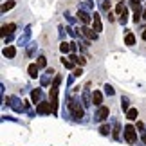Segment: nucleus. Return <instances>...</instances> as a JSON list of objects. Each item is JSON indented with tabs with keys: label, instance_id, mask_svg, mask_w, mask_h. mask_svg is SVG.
<instances>
[{
	"label": "nucleus",
	"instance_id": "nucleus-1",
	"mask_svg": "<svg viewBox=\"0 0 146 146\" xmlns=\"http://www.w3.org/2000/svg\"><path fill=\"white\" fill-rule=\"evenodd\" d=\"M67 108H69V112L72 114L74 121H81L83 115H85V112H83V105L78 99H69V101H67Z\"/></svg>",
	"mask_w": 146,
	"mask_h": 146
},
{
	"label": "nucleus",
	"instance_id": "nucleus-2",
	"mask_svg": "<svg viewBox=\"0 0 146 146\" xmlns=\"http://www.w3.org/2000/svg\"><path fill=\"white\" fill-rule=\"evenodd\" d=\"M60 83H61V76H54V81L50 85V105H52V112L56 114L58 110V90H60Z\"/></svg>",
	"mask_w": 146,
	"mask_h": 146
},
{
	"label": "nucleus",
	"instance_id": "nucleus-3",
	"mask_svg": "<svg viewBox=\"0 0 146 146\" xmlns=\"http://www.w3.org/2000/svg\"><path fill=\"white\" fill-rule=\"evenodd\" d=\"M125 141L128 144H135L137 143V128L135 126H132V125L125 126Z\"/></svg>",
	"mask_w": 146,
	"mask_h": 146
},
{
	"label": "nucleus",
	"instance_id": "nucleus-4",
	"mask_svg": "<svg viewBox=\"0 0 146 146\" xmlns=\"http://www.w3.org/2000/svg\"><path fill=\"white\" fill-rule=\"evenodd\" d=\"M31 35H33V27L31 25H25L24 35L18 38V45H22V47H27V45H29V43H31Z\"/></svg>",
	"mask_w": 146,
	"mask_h": 146
},
{
	"label": "nucleus",
	"instance_id": "nucleus-5",
	"mask_svg": "<svg viewBox=\"0 0 146 146\" xmlns=\"http://www.w3.org/2000/svg\"><path fill=\"white\" fill-rule=\"evenodd\" d=\"M9 106H11L15 112H18V114H22V112L25 110V106L22 105V99L16 98V96H11V98H9Z\"/></svg>",
	"mask_w": 146,
	"mask_h": 146
},
{
	"label": "nucleus",
	"instance_id": "nucleus-6",
	"mask_svg": "<svg viewBox=\"0 0 146 146\" xmlns=\"http://www.w3.org/2000/svg\"><path fill=\"white\" fill-rule=\"evenodd\" d=\"M52 112V105L47 103V101H42V103L36 105V114H42V115H47Z\"/></svg>",
	"mask_w": 146,
	"mask_h": 146
},
{
	"label": "nucleus",
	"instance_id": "nucleus-7",
	"mask_svg": "<svg viewBox=\"0 0 146 146\" xmlns=\"http://www.w3.org/2000/svg\"><path fill=\"white\" fill-rule=\"evenodd\" d=\"M78 20H80L83 25H90L92 24L90 13H88V11H83V9H78Z\"/></svg>",
	"mask_w": 146,
	"mask_h": 146
},
{
	"label": "nucleus",
	"instance_id": "nucleus-8",
	"mask_svg": "<svg viewBox=\"0 0 146 146\" xmlns=\"http://www.w3.org/2000/svg\"><path fill=\"white\" fill-rule=\"evenodd\" d=\"M80 31H81V35L85 36L87 40H90V42H92V40H98V33L94 31V29H90V27H88V25H83Z\"/></svg>",
	"mask_w": 146,
	"mask_h": 146
},
{
	"label": "nucleus",
	"instance_id": "nucleus-9",
	"mask_svg": "<svg viewBox=\"0 0 146 146\" xmlns=\"http://www.w3.org/2000/svg\"><path fill=\"white\" fill-rule=\"evenodd\" d=\"M56 74V72L52 70V69H47L45 70V74H42V78H40V83H42V87H47V85H50V80H52V76Z\"/></svg>",
	"mask_w": 146,
	"mask_h": 146
},
{
	"label": "nucleus",
	"instance_id": "nucleus-10",
	"mask_svg": "<svg viewBox=\"0 0 146 146\" xmlns=\"http://www.w3.org/2000/svg\"><path fill=\"white\" fill-rule=\"evenodd\" d=\"M106 117H108V106H98V112H96V117L94 119L96 121H106Z\"/></svg>",
	"mask_w": 146,
	"mask_h": 146
},
{
	"label": "nucleus",
	"instance_id": "nucleus-11",
	"mask_svg": "<svg viewBox=\"0 0 146 146\" xmlns=\"http://www.w3.org/2000/svg\"><path fill=\"white\" fill-rule=\"evenodd\" d=\"M81 101H83V106L88 108V106L92 105V96H90V90H88V87H85V90L81 94Z\"/></svg>",
	"mask_w": 146,
	"mask_h": 146
},
{
	"label": "nucleus",
	"instance_id": "nucleus-12",
	"mask_svg": "<svg viewBox=\"0 0 146 146\" xmlns=\"http://www.w3.org/2000/svg\"><path fill=\"white\" fill-rule=\"evenodd\" d=\"M92 25H94V31H96V33H101V31H103V24H101L99 13H94V15H92Z\"/></svg>",
	"mask_w": 146,
	"mask_h": 146
},
{
	"label": "nucleus",
	"instance_id": "nucleus-13",
	"mask_svg": "<svg viewBox=\"0 0 146 146\" xmlns=\"http://www.w3.org/2000/svg\"><path fill=\"white\" fill-rule=\"evenodd\" d=\"M92 105L103 106V94H101L99 90H94V92H92Z\"/></svg>",
	"mask_w": 146,
	"mask_h": 146
},
{
	"label": "nucleus",
	"instance_id": "nucleus-14",
	"mask_svg": "<svg viewBox=\"0 0 146 146\" xmlns=\"http://www.w3.org/2000/svg\"><path fill=\"white\" fill-rule=\"evenodd\" d=\"M38 70H40V67H38L36 63H31L29 67H27V74H29V78H33V80H36V78L40 76Z\"/></svg>",
	"mask_w": 146,
	"mask_h": 146
},
{
	"label": "nucleus",
	"instance_id": "nucleus-15",
	"mask_svg": "<svg viewBox=\"0 0 146 146\" xmlns=\"http://www.w3.org/2000/svg\"><path fill=\"white\" fill-rule=\"evenodd\" d=\"M42 98H43V92H42V88H35V90L31 92V99H33V103H42Z\"/></svg>",
	"mask_w": 146,
	"mask_h": 146
},
{
	"label": "nucleus",
	"instance_id": "nucleus-16",
	"mask_svg": "<svg viewBox=\"0 0 146 146\" xmlns=\"http://www.w3.org/2000/svg\"><path fill=\"white\" fill-rule=\"evenodd\" d=\"M137 130H139V137H141V141H143L144 146H146V126H144V123H143V121H139V123H137Z\"/></svg>",
	"mask_w": 146,
	"mask_h": 146
},
{
	"label": "nucleus",
	"instance_id": "nucleus-17",
	"mask_svg": "<svg viewBox=\"0 0 146 146\" xmlns=\"http://www.w3.org/2000/svg\"><path fill=\"white\" fill-rule=\"evenodd\" d=\"M16 29V24H7V25H2V36L5 38L7 35H13V31Z\"/></svg>",
	"mask_w": 146,
	"mask_h": 146
},
{
	"label": "nucleus",
	"instance_id": "nucleus-18",
	"mask_svg": "<svg viewBox=\"0 0 146 146\" xmlns=\"http://www.w3.org/2000/svg\"><path fill=\"white\" fill-rule=\"evenodd\" d=\"M69 60H70V61H72V63H74V65H80V67H81V65H85V60H83L81 56H78L76 52H72Z\"/></svg>",
	"mask_w": 146,
	"mask_h": 146
},
{
	"label": "nucleus",
	"instance_id": "nucleus-19",
	"mask_svg": "<svg viewBox=\"0 0 146 146\" xmlns=\"http://www.w3.org/2000/svg\"><path fill=\"white\" fill-rule=\"evenodd\" d=\"M4 56H5V58H15V56H16V49L13 45H7L4 49Z\"/></svg>",
	"mask_w": 146,
	"mask_h": 146
},
{
	"label": "nucleus",
	"instance_id": "nucleus-20",
	"mask_svg": "<svg viewBox=\"0 0 146 146\" xmlns=\"http://www.w3.org/2000/svg\"><path fill=\"white\" fill-rule=\"evenodd\" d=\"M125 43H126L128 47L135 45V35H133V33H126V36H125Z\"/></svg>",
	"mask_w": 146,
	"mask_h": 146
},
{
	"label": "nucleus",
	"instance_id": "nucleus-21",
	"mask_svg": "<svg viewBox=\"0 0 146 146\" xmlns=\"http://www.w3.org/2000/svg\"><path fill=\"white\" fill-rule=\"evenodd\" d=\"M96 4L99 5V9L103 11V13H108V9H110V2H108V0H98Z\"/></svg>",
	"mask_w": 146,
	"mask_h": 146
},
{
	"label": "nucleus",
	"instance_id": "nucleus-22",
	"mask_svg": "<svg viewBox=\"0 0 146 146\" xmlns=\"http://www.w3.org/2000/svg\"><path fill=\"white\" fill-rule=\"evenodd\" d=\"M137 117H139V112H137V108H130V110L126 112V119H128V121H135Z\"/></svg>",
	"mask_w": 146,
	"mask_h": 146
},
{
	"label": "nucleus",
	"instance_id": "nucleus-23",
	"mask_svg": "<svg viewBox=\"0 0 146 146\" xmlns=\"http://www.w3.org/2000/svg\"><path fill=\"white\" fill-rule=\"evenodd\" d=\"M112 123H114V133H112V135H114V139H115V141H119V139H121V135H119V132H121V126H119V123H117L115 119L112 121Z\"/></svg>",
	"mask_w": 146,
	"mask_h": 146
},
{
	"label": "nucleus",
	"instance_id": "nucleus-24",
	"mask_svg": "<svg viewBox=\"0 0 146 146\" xmlns=\"http://www.w3.org/2000/svg\"><path fill=\"white\" fill-rule=\"evenodd\" d=\"M15 0H9V2H4L2 4V7H0V11H2V13H5V11H9V9H13L15 7Z\"/></svg>",
	"mask_w": 146,
	"mask_h": 146
},
{
	"label": "nucleus",
	"instance_id": "nucleus-25",
	"mask_svg": "<svg viewBox=\"0 0 146 146\" xmlns=\"http://www.w3.org/2000/svg\"><path fill=\"white\" fill-rule=\"evenodd\" d=\"M110 126L108 125H101L99 126V133H101V135H103V137H106V135H110Z\"/></svg>",
	"mask_w": 146,
	"mask_h": 146
},
{
	"label": "nucleus",
	"instance_id": "nucleus-26",
	"mask_svg": "<svg viewBox=\"0 0 146 146\" xmlns=\"http://www.w3.org/2000/svg\"><path fill=\"white\" fill-rule=\"evenodd\" d=\"M60 50H61L63 54L70 52V43H69V42H61V45H60Z\"/></svg>",
	"mask_w": 146,
	"mask_h": 146
},
{
	"label": "nucleus",
	"instance_id": "nucleus-27",
	"mask_svg": "<svg viewBox=\"0 0 146 146\" xmlns=\"http://www.w3.org/2000/svg\"><path fill=\"white\" fill-rule=\"evenodd\" d=\"M80 9H83V11H92L94 9V4L92 2H85V0H83V4L80 5Z\"/></svg>",
	"mask_w": 146,
	"mask_h": 146
},
{
	"label": "nucleus",
	"instance_id": "nucleus-28",
	"mask_svg": "<svg viewBox=\"0 0 146 146\" xmlns=\"http://www.w3.org/2000/svg\"><path fill=\"white\" fill-rule=\"evenodd\" d=\"M36 65L40 67V69L47 67V58H45V56H40V58H38V61H36Z\"/></svg>",
	"mask_w": 146,
	"mask_h": 146
},
{
	"label": "nucleus",
	"instance_id": "nucleus-29",
	"mask_svg": "<svg viewBox=\"0 0 146 146\" xmlns=\"http://www.w3.org/2000/svg\"><path fill=\"white\" fill-rule=\"evenodd\" d=\"M121 108H123V112H125V114H126L128 110H130V105H128V99H126V98H123V99H121Z\"/></svg>",
	"mask_w": 146,
	"mask_h": 146
},
{
	"label": "nucleus",
	"instance_id": "nucleus-30",
	"mask_svg": "<svg viewBox=\"0 0 146 146\" xmlns=\"http://www.w3.org/2000/svg\"><path fill=\"white\" fill-rule=\"evenodd\" d=\"M88 42H90V40H85V38H83V35H80V38H78V43H80L83 49L88 47Z\"/></svg>",
	"mask_w": 146,
	"mask_h": 146
},
{
	"label": "nucleus",
	"instance_id": "nucleus-31",
	"mask_svg": "<svg viewBox=\"0 0 146 146\" xmlns=\"http://www.w3.org/2000/svg\"><path fill=\"white\" fill-rule=\"evenodd\" d=\"M61 63H63L65 69H74V63H72L70 60H67V58H61Z\"/></svg>",
	"mask_w": 146,
	"mask_h": 146
},
{
	"label": "nucleus",
	"instance_id": "nucleus-32",
	"mask_svg": "<svg viewBox=\"0 0 146 146\" xmlns=\"http://www.w3.org/2000/svg\"><path fill=\"white\" fill-rule=\"evenodd\" d=\"M27 47H29V49H27V54H29V56H35V52H36V43H29V45H27Z\"/></svg>",
	"mask_w": 146,
	"mask_h": 146
},
{
	"label": "nucleus",
	"instance_id": "nucleus-33",
	"mask_svg": "<svg viewBox=\"0 0 146 146\" xmlns=\"http://www.w3.org/2000/svg\"><path fill=\"white\" fill-rule=\"evenodd\" d=\"M103 88H105V94H106V96H114V88H112V85H108V83H106Z\"/></svg>",
	"mask_w": 146,
	"mask_h": 146
},
{
	"label": "nucleus",
	"instance_id": "nucleus-34",
	"mask_svg": "<svg viewBox=\"0 0 146 146\" xmlns=\"http://www.w3.org/2000/svg\"><path fill=\"white\" fill-rule=\"evenodd\" d=\"M130 5L133 9H137V7H141V0H130Z\"/></svg>",
	"mask_w": 146,
	"mask_h": 146
},
{
	"label": "nucleus",
	"instance_id": "nucleus-35",
	"mask_svg": "<svg viewBox=\"0 0 146 146\" xmlns=\"http://www.w3.org/2000/svg\"><path fill=\"white\" fill-rule=\"evenodd\" d=\"M65 18L69 20V24H74V22H76V20H74V16H72L70 13H65Z\"/></svg>",
	"mask_w": 146,
	"mask_h": 146
},
{
	"label": "nucleus",
	"instance_id": "nucleus-36",
	"mask_svg": "<svg viewBox=\"0 0 146 146\" xmlns=\"http://www.w3.org/2000/svg\"><path fill=\"white\" fill-rule=\"evenodd\" d=\"M11 40H13V35H7V36L4 38V43H5V45H7V43H9Z\"/></svg>",
	"mask_w": 146,
	"mask_h": 146
},
{
	"label": "nucleus",
	"instance_id": "nucleus-37",
	"mask_svg": "<svg viewBox=\"0 0 146 146\" xmlns=\"http://www.w3.org/2000/svg\"><path fill=\"white\" fill-rule=\"evenodd\" d=\"M81 74H83L81 69H76V70H74V76H76V78H78V76H81Z\"/></svg>",
	"mask_w": 146,
	"mask_h": 146
},
{
	"label": "nucleus",
	"instance_id": "nucleus-38",
	"mask_svg": "<svg viewBox=\"0 0 146 146\" xmlns=\"http://www.w3.org/2000/svg\"><path fill=\"white\" fill-rule=\"evenodd\" d=\"M70 52H76V43H70Z\"/></svg>",
	"mask_w": 146,
	"mask_h": 146
},
{
	"label": "nucleus",
	"instance_id": "nucleus-39",
	"mask_svg": "<svg viewBox=\"0 0 146 146\" xmlns=\"http://www.w3.org/2000/svg\"><path fill=\"white\" fill-rule=\"evenodd\" d=\"M143 40H144V42H146V29H144V31H143Z\"/></svg>",
	"mask_w": 146,
	"mask_h": 146
},
{
	"label": "nucleus",
	"instance_id": "nucleus-40",
	"mask_svg": "<svg viewBox=\"0 0 146 146\" xmlns=\"http://www.w3.org/2000/svg\"><path fill=\"white\" fill-rule=\"evenodd\" d=\"M143 18H146V9H144V11H143Z\"/></svg>",
	"mask_w": 146,
	"mask_h": 146
},
{
	"label": "nucleus",
	"instance_id": "nucleus-41",
	"mask_svg": "<svg viewBox=\"0 0 146 146\" xmlns=\"http://www.w3.org/2000/svg\"><path fill=\"white\" fill-rule=\"evenodd\" d=\"M85 2H92V4H94V0H85Z\"/></svg>",
	"mask_w": 146,
	"mask_h": 146
}]
</instances>
